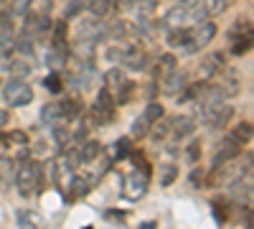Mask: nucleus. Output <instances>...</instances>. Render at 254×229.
Returning <instances> with one entry per match:
<instances>
[{
	"instance_id": "5",
	"label": "nucleus",
	"mask_w": 254,
	"mask_h": 229,
	"mask_svg": "<svg viewBox=\"0 0 254 229\" xmlns=\"http://www.w3.org/2000/svg\"><path fill=\"white\" fill-rule=\"evenodd\" d=\"M147 191V168H135L125 176L122 181V194L125 199H130V201H137L142 199Z\"/></svg>"
},
{
	"instance_id": "32",
	"label": "nucleus",
	"mask_w": 254,
	"mask_h": 229,
	"mask_svg": "<svg viewBox=\"0 0 254 229\" xmlns=\"http://www.w3.org/2000/svg\"><path fill=\"white\" fill-rule=\"evenodd\" d=\"M231 138H234L237 143H249L252 140V122H242L234 128V133H231Z\"/></svg>"
},
{
	"instance_id": "41",
	"label": "nucleus",
	"mask_w": 254,
	"mask_h": 229,
	"mask_svg": "<svg viewBox=\"0 0 254 229\" xmlns=\"http://www.w3.org/2000/svg\"><path fill=\"white\" fill-rule=\"evenodd\" d=\"M198 153H201V145H198V143H190V145H188V151H186L188 163H196V160H198Z\"/></svg>"
},
{
	"instance_id": "22",
	"label": "nucleus",
	"mask_w": 254,
	"mask_h": 229,
	"mask_svg": "<svg viewBox=\"0 0 254 229\" xmlns=\"http://www.w3.org/2000/svg\"><path fill=\"white\" fill-rule=\"evenodd\" d=\"M18 173V163L13 158H5V155H0V178H3V183H10Z\"/></svg>"
},
{
	"instance_id": "16",
	"label": "nucleus",
	"mask_w": 254,
	"mask_h": 229,
	"mask_svg": "<svg viewBox=\"0 0 254 229\" xmlns=\"http://www.w3.org/2000/svg\"><path fill=\"white\" fill-rule=\"evenodd\" d=\"M229 194H231V199L239 201V204H249L252 201V181L249 178H239L237 183H231Z\"/></svg>"
},
{
	"instance_id": "17",
	"label": "nucleus",
	"mask_w": 254,
	"mask_h": 229,
	"mask_svg": "<svg viewBox=\"0 0 254 229\" xmlns=\"http://www.w3.org/2000/svg\"><path fill=\"white\" fill-rule=\"evenodd\" d=\"M127 153H130V138H122L117 140L110 151H104V155H107V163H104V168H110V165L120 158H127Z\"/></svg>"
},
{
	"instance_id": "44",
	"label": "nucleus",
	"mask_w": 254,
	"mask_h": 229,
	"mask_svg": "<svg viewBox=\"0 0 254 229\" xmlns=\"http://www.w3.org/2000/svg\"><path fill=\"white\" fill-rule=\"evenodd\" d=\"M140 229H158L153 222H145V224H140Z\"/></svg>"
},
{
	"instance_id": "12",
	"label": "nucleus",
	"mask_w": 254,
	"mask_h": 229,
	"mask_svg": "<svg viewBox=\"0 0 254 229\" xmlns=\"http://www.w3.org/2000/svg\"><path fill=\"white\" fill-rule=\"evenodd\" d=\"M84 8H87L92 13V18L97 20H104V18H110L117 5H115V0H84Z\"/></svg>"
},
{
	"instance_id": "23",
	"label": "nucleus",
	"mask_w": 254,
	"mask_h": 229,
	"mask_svg": "<svg viewBox=\"0 0 254 229\" xmlns=\"http://www.w3.org/2000/svg\"><path fill=\"white\" fill-rule=\"evenodd\" d=\"M252 36V23L249 20H244V18H239L234 26L229 28V38L231 41H239V38H249Z\"/></svg>"
},
{
	"instance_id": "14",
	"label": "nucleus",
	"mask_w": 254,
	"mask_h": 229,
	"mask_svg": "<svg viewBox=\"0 0 254 229\" xmlns=\"http://www.w3.org/2000/svg\"><path fill=\"white\" fill-rule=\"evenodd\" d=\"M196 120L190 117V115H178V117H173L171 120V135L173 138H183V135H190L196 130Z\"/></svg>"
},
{
	"instance_id": "45",
	"label": "nucleus",
	"mask_w": 254,
	"mask_h": 229,
	"mask_svg": "<svg viewBox=\"0 0 254 229\" xmlns=\"http://www.w3.org/2000/svg\"><path fill=\"white\" fill-rule=\"evenodd\" d=\"M198 176H201V171H193V178H190V181H193V183H196V186H198V183H201V178H198Z\"/></svg>"
},
{
	"instance_id": "40",
	"label": "nucleus",
	"mask_w": 254,
	"mask_h": 229,
	"mask_svg": "<svg viewBox=\"0 0 254 229\" xmlns=\"http://www.w3.org/2000/svg\"><path fill=\"white\" fill-rule=\"evenodd\" d=\"M46 87L51 92H61V74H49L46 76Z\"/></svg>"
},
{
	"instance_id": "43",
	"label": "nucleus",
	"mask_w": 254,
	"mask_h": 229,
	"mask_svg": "<svg viewBox=\"0 0 254 229\" xmlns=\"http://www.w3.org/2000/svg\"><path fill=\"white\" fill-rule=\"evenodd\" d=\"M8 120H10V115H8L5 110H0V128H5V125H8Z\"/></svg>"
},
{
	"instance_id": "25",
	"label": "nucleus",
	"mask_w": 254,
	"mask_h": 229,
	"mask_svg": "<svg viewBox=\"0 0 254 229\" xmlns=\"http://www.w3.org/2000/svg\"><path fill=\"white\" fill-rule=\"evenodd\" d=\"M150 128H153V122L147 120L145 115H140V117L132 122V128H130V138H145L147 133H150Z\"/></svg>"
},
{
	"instance_id": "31",
	"label": "nucleus",
	"mask_w": 254,
	"mask_h": 229,
	"mask_svg": "<svg viewBox=\"0 0 254 229\" xmlns=\"http://www.w3.org/2000/svg\"><path fill=\"white\" fill-rule=\"evenodd\" d=\"M28 5H31V0H10L8 15H10V18H20V15H28Z\"/></svg>"
},
{
	"instance_id": "24",
	"label": "nucleus",
	"mask_w": 254,
	"mask_h": 229,
	"mask_svg": "<svg viewBox=\"0 0 254 229\" xmlns=\"http://www.w3.org/2000/svg\"><path fill=\"white\" fill-rule=\"evenodd\" d=\"M8 72H10L13 79H26L31 74V64H28L26 59H13L10 64H8Z\"/></svg>"
},
{
	"instance_id": "39",
	"label": "nucleus",
	"mask_w": 254,
	"mask_h": 229,
	"mask_svg": "<svg viewBox=\"0 0 254 229\" xmlns=\"http://www.w3.org/2000/svg\"><path fill=\"white\" fill-rule=\"evenodd\" d=\"M54 41H66V20H59L54 26Z\"/></svg>"
},
{
	"instance_id": "15",
	"label": "nucleus",
	"mask_w": 254,
	"mask_h": 229,
	"mask_svg": "<svg viewBox=\"0 0 254 229\" xmlns=\"http://www.w3.org/2000/svg\"><path fill=\"white\" fill-rule=\"evenodd\" d=\"M41 125H46V128H54V125H66L61 117V102H51L41 110Z\"/></svg>"
},
{
	"instance_id": "42",
	"label": "nucleus",
	"mask_w": 254,
	"mask_h": 229,
	"mask_svg": "<svg viewBox=\"0 0 254 229\" xmlns=\"http://www.w3.org/2000/svg\"><path fill=\"white\" fill-rule=\"evenodd\" d=\"M120 56H122V49H117V46L107 49V54H104V59H107V61H120Z\"/></svg>"
},
{
	"instance_id": "20",
	"label": "nucleus",
	"mask_w": 254,
	"mask_h": 229,
	"mask_svg": "<svg viewBox=\"0 0 254 229\" xmlns=\"http://www.w3.org/2000/svg\"><path fill=\"white\" fill-rule=\"evenodd\" d=\"M104 36H112V38H127V36H135L132 31V23H127V20H115V23L104 31Z\"/></svg>"
},
{
	"instance_id": "34",
	"label": "nucleus",
	"mask_w": 254,
	"mask_h": 229,
	"mask_svg": "<svg viewBox=\"0 0 254 229\" xmlns=\"http://www.w3.org/2000/svg\"><path fill=\"white\" fill-rule=\"evenodd\" d=\"M249 49H252V36L249 38H239V41H231V54H234V56H244V54H249Z\"/></svg>"
},
{
	"instance_id": "7",
	"label": "nucleus",
	"mask_w": 254,
	"mask_h": 229,
	"mask_svg": "<svg viewBox=\"0 0 254 229\" xmlns=\"http://www.w3.org/2000/svg\"><path fill=\"white\" fill-rule=\"evenodd\" d=\"M120 64L130 72H142L147 67V54H145L142 46H122Z\"/></svg>"
},
{
	"instance_id": "11",
	"label": "nucleus",
	"mask_w": 254,
	"mask_h": 229,
	"mask_svg": "<svg viewBox=\"0 0 254 229\" xmlns=\"http://www.w3.org/2000/svg\"><path fill=\"white\" fill-rule=\"evenodd\" d=\"M188 81H190V79H188V72H178V69H173L171 74H165V76H163V89H165L168 94H181Z\"/></svg>"
},
{
	"instance_id": "33",
	"label": "nucleus",
	"mask_w": 254,
	"mask_h": 229,
	"mask_svg": "<svg viewBox=\"0 0 254 229\" xmlns=\"http://www.w3.org/2000/svg\"><path fill=\"white\" fill-rule=\"evenodd\" d=\"M142 115H145L147 120H150V122L155 125V122H158V120L165 115V110H163V105H160V102H150V105L145 107V112H142Z\"/></svg>"
},
{
	"instance_id": "26",
	"label": "nucleus",
	"mask_w": 254,
	"mask_h": 229,
	"mask_svg": "<svg viewBox=\"0 0 254 229\" xmlns=\"http://www.w3.org/2000/svg\"><path fill=\"white\" fill-rule=\"evenodd\" d=\"M18 227L20 229H41V219L36 212H18Z\"/></svg>"
},
{
	"instance_id": "1",
	"label": "nucleus",
	"mask_w": 254,
	"mask_h": 229,
	"mask_svg": "<svg viewBox=\"0 0 254 229\" xmlns=\"http://www.w3.org/2000/svg\"><path fill=\"white\" fill-rule=\"evenodd\" d=\"M15 183H18L20 196H26V199L36 196L41 189H44V168H41V163L38 160H26L15 173Z\"/></svg>"
},
{
	"instance_id": "18",
	"label": "nucleus",
	"mask_w": 254,
	"mask_h": 229,
	"mask_svg": "<svg viewBox=\"0 0 254 229\" xmlns=\"http://www.w3.org/2000/svg\"><path fill=\"white\" fill-rule=\"evenodd\" d=\"M188 36H190V28L188 26L186 28H168L165 31V44L173 46V49H181L186 41H188Z\"/></svg>"
},
{
	"instance_id": "29",
	"label": "nucleus",
	"mask_w": 254,
	"mask_h": 229,
	"mask_svg": "<svg viewBox=\"0 0 254 229\" xmlns=\"http://www.w3.org/2000/svg\"><path fill=\"white\" fill-rule=\"evenodd\" d=\"M173 69H176V56H173V54H163V56L158 59V74L165 76V74H171Z\"/></svg>"
},
{
	"instance_id": "4",
	"label": "nucleus",
	"mask_w": 254,
	"mask_h": 229,
	"mask_svg": "<svg viewBox=\"0 0 254 229\" xmlns=\"http://www.w3.org/2000/svg\"><path fill=\"white\" fill-rule=\"evenodd\" d=\"M3 99H5L8 107H26L33 102V89L23 79H13L3 87Z\"/></svg>"
},
{
	"instance_id": "38",
	"label": "nucleus",
	"mask_w": 254,
	"mask_h": 229,
	"mask_svg": "<svg viewBox=\"0 0 254 229\" xmlns=\"http://www.w3.org/2000/svg\"><path fill=\"white\" fill-rule=\"evenodd\" d=\"M81 10H84V0H74V3H69V5H66V10H64V20L76 18Z\"/></svg>"
},
{
	"instance_id": "35",
	"label": "nucleus",
	"mask_w": 254,
	"mask_h": 229,
	"mask_svg": "<svg viewBox=\"0 0 254 229\" xmlns=\"http://www.w3.org/2000/svg\"><path fill=\"white\" fill-rule=\"evenodd\" d=\"M26 143H28V138H26V133H20V130L5 135V148H18V145H26Z\"/></svg>"
},
{
	"instance_id": "46",
	"label": "nucleus",
	"mask_w": 254,
	"mask_h": 229,
	"mask_svg": "<svg viewBox=\"0 0 254 229\" xmlns=\"http://www.w3.org/2000/svg\"><path fill=\"white\" fill-rule=\"evenodd\" d=\"M0 3H3V0H0Z\"/></svg>"
},
{
	"instance_id": "13",
	"label": "nucleus",
	"mask_w": 254,
	"mask_h": 229,
	"mask_svg": "<svg viewBox=\"0 0 254 229\" xmlns=\"http://www.w3.org/2000/svg\"><path fill=\"white\" fill-rule=\"evenodd\" d=\"M188 26V8L183 5H173L171 10H168L163 15V28H186Z\"/></svg>"
},
{
	"instance_id": "37",
	"label": "nucleus",
	"mask_w": 254,
	"mask_h": 229,
	"mask_svg": "<svg viewBox=\"0 0 254 229\" xmlns=\"http://www.w3.org/2000/svg\"><path fill=\"white\" fill-rule=\"evenodd\" d=\"M168 133H171V120H168V122H160L158 120V125H155V128H153V140H165L168 138Z\"/></svg>"
},
{
	"instance_id": "21",
	"label": "nucleus",
	"mask_w": 254,
	"mask_h": 229,
	"mask_svg": "<svg viewBox=\"0 0 254 229\" xmlns=\"http://www.w3.org/2000/svg\"><path fill=\"white\" fill-rule=\"evenodd\" d=\"M130 5L135 8L137 18H153V13L158 8V0H130Z\"/></svg>"
},
{
	"instance_id": "27",
	"label": "nucleus",
	"mask_w": 254,
	"mask_h": 229,
	"mask_svg": "<svg viewBox=\"0 0 254 229\" xmlns=\"http://www.w3.org/2000/svg\"><path fill=\"white\" fill-rule=\"evenodd\" d=\"M206 20H208V13H206L203 3H196V5L188 8V23L198 26V23H206Z\"/></svg>"
},
{
	"instance_id": "47",
	"label": "nucleus",
	"mask_w": 254,
	"mask_h": 229,
	"mask_svg": "<svg viewBox=\"0 0 254 229\" xmlns=\"http://www.w3.org/2000/svg\"><path fill=\"white\" fill-rule=\"evenodd\" d=\"M249 229H252V227H249Z\"/></svg>"
},
{
	"instance_id": "9",
	"label": "nucleus",
	"mask_w": 254,
	"mask_h": 229,
	"mask_svg": "<svg viewBox=\"0 0 254 229\" xmlns=\"http://www.w3.org/2000/svg\"><path fill=\"white\" fill-rule=\"evenodd\" d=\"M237 155H242V143H237L231 135H226V138L219 143V148H216L214 168H219V165H221V163H226V160H234Z\"/></svg>"
},
{
	"instance_id": "19",
	"label": "nucleus",
	"mask_w": 254,
	"mask_h": 229,
	"mask_svg": "<svg viewBox=\"0 0 254 229\" xmlns=\"http://www.w3.org/2000/svg\"><path fill=\"white\" fill-rule=\"evenodd\" d=\"M76 153H79V163H92V160H97V155L102 153V145H99L97 140H89V143H84Z\"/></svg>"
},
{
	"instance_id": "10",
	"label": "nucleus",
	"mask_w": 254,
	"mask_h": 229,
	"mask_svg": "<svg viewBox=\"0 0 254 229\" xmlns=\"http://www.w3.org/2000/svg\"><path fill=\"white\" fill-rule=\"evenodd\" d=\"M224 67H226L224 51H214V54H208V56L203 59V64L198 67V72H201V81H203V79H211V76H216V74H221V72H224Z\"/></svg>"
},
{
	"instance_id": "3",
	"label": "nucleus",
	"mask_w": 254,
	"mask_h": 229,
	"mask_svg": "<svg viewBox=\"0 0 254 229\" xmlns=\"http://www.w3.org/2000/svg\"><path fill=\"white\" fill-rule=\"evenodd\" d=\"M214 36H216V23H211V20H206V23H198V26H193L190 28V36H188V41L181 46V51H183V56H193V54H198V51H203L211 41H214Z\"/></svg>"
},
{
	"instance_id": "2",
	"label": "nucleus",
	"mask_w": 254,
	"mask_h": 229,
	"mask_svg": "<svg viewBox=\"0 0 254 229\" xmlns=\"http://www.w3.org/2000/svg\"><path fill=\"white\" fill-rule=\"evenodd\" d=\"M104 89H107L115 99V105H125V102H130V94L135 92V84L130 79H127V74L122 69H110L107 74H104Z\"/></svg>"
},
{
	"instance_id": "8",
	"label": "nucleus",
	"mask_w": 254,
	"mask_h": 229,
	"mask_svg": "<svg viewBox=\"0 0 254 229\" xmlns=\"http://www.w3.org/2000/svg\"><path fill=\"white\" fill-rule=\"evenodd\" d=\"M94 186H97V176H94V173H76V176L71 178V186H69V201L87 196Z\"/></svg>"
},
{
	"instance_id": "36",
	"label": "nucleus",
	"mask_w": 254,
	"mask_h": 229,
	"mask_svg": "<svg viewBox=\"0 0 254 229\" xmlns=\"http://www.w3.org/2000/svg\"><path fill=\"white\" fill-rule=\"evenodd\" d=\"M176 176H178V168H176L173 163H168V165H163V171H160V183L163 186H171L176 181Z\"/></svg>"
},
{
	"instance_id": "6",
	"label": "nucleus",
	"mask_w": 254,
	"mask_h": 229,
	"mask_svg": "<svg viewBox=\"0 0 254 229\" xmlns=\"http://www.w3.org/2000/svg\"><path fill=\"white\" fill-rule=\"evenodd\" d=\"M44 61H46V67H49L51 72H64V69H66V64H69L66 41H54L51 49H49L46 56H44Z\"/></svg>"
},
{
	"instance_id": "30",
	"label": "nucleus",
	"mask_w": 254,
	"mask_h": 229,
	"mask_svg": "<svg viewBox=\"0 0 254 229\" xmlns=\"http://www.w3.org/2000/svg\"><path fill=\"white\" fill-rule=\"evenodd\" d=\"M54 8V0H31L28 5V13H36V15H49Z\"/></svg>"
},
{
	"instance_id": "28",
	"label": "nucleus",
	"mask_w": 254,
	"mask_h": 229,
	"mask_svg": "<svg viewBox=\"0 0 254 229\" xmlns=\"http://www.w3.org/2000/svg\"><path fill=\"white\" fill-rule=\"evenodd\" d=\"M229 5H231V0H203V8H206L208 18L211 15H221Z\"/></svg>"
}]
</instances>
